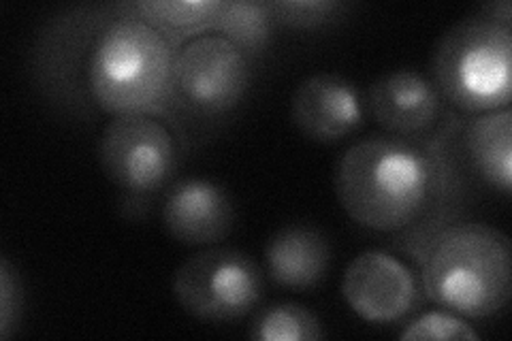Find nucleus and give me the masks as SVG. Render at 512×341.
<instances>
[{
    "instance_id": "17",
    "label": "nucleus",
    "mask_w": 512,
    "mask_h": 341,
    "mask_svg": "<svg viewBox=\"0 0 512 341\" xmlns=\"http://www.w3.org/2000/svg\"><path fill=\"white\" fill-rule=\"evenodd\" d=\"M399 337L404 341H476L480 335L466 320L436 310L412 320Z\"/></svg>"
},
{
    "instance_id": "16",
    "label": "nucleus",
    "mask_w": 512,
    "mask_h": 341,
    "mask_svg": "<svg viewBox=\"0 0 512 341\" xmlns=\"http://www.w3.org/2000/svg\"><path fill=\"white\" fill-rule=\"evenodd\" d=\"M135 9L141 11L154 28L184 30L212 24L220 3L218 0H146V3H137Z\"/></svg>"
},
{
    "instance_id": "5",
    "label": "nucleus",
    "mask_w": 512,
    "mask_h": 341,
    "mask_svg": "<svg viewBox=\"0 0 512 341\" xmlns=\"http://www.w3.org/2000/svg\"><path fill=\"white\" fill-rule=\"evenodd\" d=\"M263 273L252 258L231 248L197 252L173 275V295L192 316L229 322L250 314L263 297Z\"/></svg>"
},
{
    "instance_id": "11",
    "label": "nucleus",
    "mask_w": 512,
    "mask_h": 341,
    "mask_svg": "<svg viewBox=\"0 0 512 341\" xmlns=\"http://www.w3.org/2000/svg\"><path fill=\"white\" fill-rule=\"evenodd\" d=\"M367 105L384 131L395 137H416L436 124L440 92L421 71L395 69L370 86Z\"/></svg>"
},
{
    "instance_id": "3",
    "label": "nucleus",
    "mask_w": 512,
    "mask_h": 341,
    "mask_svg": "<svg viewBox=\"0 0 512 341\" xmlns=\"http://www.w3.org/2000/svg\"><path fill=\"white\" fill-rule=\"evenodd\" d=\"M167 39L141 18H120L96 37L88 58V88L105 111L126 116L160 101L171 81Z\"/></svg>"
},
{
    "instance_id": "7",
    "label": "nucleus",
    "mask_w": 512,
    "mask_h": 341,
    "mask_svg": "<svg viewBox=\"0 0 512 341\" xmlns=\"http://www.w3.org/2000/svg\"><path fill=\"white\" fill-rule=\"evenodd\" d=\"M99 160L116 186L131 192H152L163 186L178 160L167 128L143 113L111 120L99 141Z\"/></svg>"
},
{
    "instance_id": "18",
    "label": "nucleus",
    "mask_w": 512,
    "mask_h": 341,
    "mask_svg": "<svg viewBox=\"0 0 512 341\" xmlns=\"http://www.w3.org/2000/svg\"><path fill=\"white\" fill-rule=\"evenodd\" d=\"M271 9H274L280 15V20L286 24L314 26L325 22L335 9H340V5L331 3V0H325V3H320V0H299V3H276Z\"/></svg>"
},
{
    "instance_id": "13",
    "label": "nucleus",
    "mask_w": 512,
    "mask_h": 341,
    "mask_svg": "<svg viewBox=\"0 0 512 341\" xmlns=\"http://www.w3.org/2000/svg\"><path fill=\"white\" fill-rule=\"evenodd\" d=\"M466 150L472 167L483 180L510 194L512 186V111H489L470 122Z\"/></svg>"
},
{
    "instance_id": "10",
    "label": "nucleus",
    "mask_w": 512,
    "mask_h": 341,
    "mask_svg": "<svg viewBox=\"0 0 512 341\" xmlns=\"http://www.w3.org/2000/svg\"><path fill=\"white\" fill-rule=\"evenodd\" d=\"M165 231L186 246H212L229 235L233 203L227 190L203 177L173 184L163 201Z\"/></svg>"
},
{
    "instance_id": "4",
    "label": "nucleus",
    "mask_w": 512,
    "mask_h": 341,
    "mask_svg": "<svg viewBox=\"0 0 512 341\" xmlns=\"http://www.w3.org/2000/svg\"><path fill=\"white\" fill-rule=\"evenodd\" d=\"M434 84L459 109H506L512 94V26L483 15L446 30L434 54Z\"/></svg>"
},
{
    "instance_id": "1",
    "label": "nucleus",
    "mask_w": 512,
    "mask_h": 341,
    "mask_svg": "<svg viewBox=\"0 0 512 341\" xmlns=\"http://www.w3.org/2000/svg\"><path fill=\"white\" fill-rule=\"evenodd\" d=\"M436 167L404 137L374 135L352 143L335 165V192L365 229L393 233L419 218L434 192Z\"/></svg>"
},
{
    "instance_id": "15",
    "label": "nucleus",
    "mask_w": 512,
    "mask_h": 341,
    "mask_svg": "<svg viewBox=\"0 0 512 341\" xmlns=\"http://www.w3.org/2000/svg\"><path fill=\"white\" fill-rule=\"evenodd\" d=\"M222 35L231 39L242 50H259L267 41L269 13L259 3H220L214 22Z\"/></svg>"
},
{
    "instance_id": "19",
    "label": "nucleus",
    "mask_w": 512,
    "mask_h": 341,
    "mask_svg": "<svg viewBox=\"0 0 512 341\" xmlns=\"http://www.w3.org/2000/svg\"><path fill=\"white\" fill-rule=\"evenodd\" d=\"M20 310V286L11 265L0 263V337H9Z\"/></svg>"
},
{
    "instance_id": "2",
    "label": "nucleus",
    "mask_w": 512,
    "mask_h": 341,
    "mask_svg": "<svg viewBox=\"0 0 512 341\" xmlns=\"http://www.w3.org/2000/svg\"><path fill=\"white\" fill-rule=\"evenodd\" d=\"M423 284L431 301L468 318H489L506 307L512 288L510 241L483 222H463L438 235Z\"/></svg>"
},
{
    "instance_id": "6",
    "label": "nucleus",
    "mask_w": 512,
    "mask_h": 341,
    "mask_svg": "<svg viewBox=\"0 0 512 341\" xmlns=\"http://www.w3.org/2000/svg\"><path fill=\"white\" fill-rule=\"evenodd\" d=\"M171 84L192 109L227 111L242 101L250 84L246 52L224 35H201L173 58Z\"/></svg>"
},
{
    "instance_id": "12",
    "label": "nucleus",
    "mask_w": 512,
    "mask_h": 341,
    "mask_svg": "<svg viewBox=\"0 0 512 341\" xmlns=\"http://www.w3.org/2000/svg\"><path fill=\"white\" fill-rule=\"evenodd\" d=\"M331 263L327 237L314 226L291 224L269 237L265 265L271 280L297 292H306L323 282Z\"/></svg>"
},
{
    "instance_id": "9",
    "label": "nucleus",
    "mask_w": 512,
    "mask_h": 341,
    "mask_svg": "<svg viewBox=\"0 0 512 341\" xmlns=\"http://www.w3.org/2000/svg\"><path fill=\"white\" fill-rule=\"evenodd\" d=\"M365 105L357 86L338 73H316L301 81L291 101V118L312 141L333 143L363 124Z\"/></svg>"
},
{
    "instance_id": "14",
    "label": "nucleus",
    "mask_w": 512,
    "mask_h": 341,
    "mask_svg": "<svg viewBox=\"0 0 512 341\" xmlns=\"http://www.w3.org/2000/svg\"><path fill=\"white\" fill-rule=\"evenodd\" d=\"M248 335L256 341H318L325 331L308 307L278 303L256 312Z\"/></svg>"
},
{
    "instance_id": "8",
    "label": "nucleus",
    "mask_w": 512,
    "mask_h": 341,
    "mask_svg": "<svg viewBox=\"0 0 512 341\" xmlns=\"http://www.w3.org/2000/svg\"><path fill=\"white\" fill-rule=\"evenodd\" d=\"M342 295L359 318L387 324L402 320L414 310L419 286L414 273L399 258L380 250H367L348 263L342 278Z\"/></svg>"
}]
</instances>
